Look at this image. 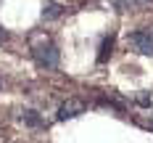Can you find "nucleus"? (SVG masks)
Wrapping results in <instances>:
<instances>
[{
	"label": "nucleus",
	"mask_w": 153,
	"mask_h": 143,
	"mask_svg": "<svg viewBox=\"0 0 153 143\" xmlns=\"http://www.w3.org/2000/svg\"><path fill=\"white\" fill-rule=\"evenodd\" d=\"M5 40H8V32H5L3 27H0V43H5Z\"/></svg>",
	"instance_id": "obj_9"
},
{
	"label": "nucleus",
	"mask_w": 153,
	"mask_h": 143,
	"mask_svg": "<svg viewBox=\"0 0 153 143\" xmlns=\"http://www.w3.org/2000/svg\"><path fill=\"white\" fill-rule=\"evenodd\" d=\"M148 127H151V130H153V114H151V117H148Z\"/></svg>",
	"instance_id": "obj_10"
},
{
	"label": "nucleus",
	"mask_w": 153,
	"mask_h": 143,
	"mask_svg": "<svg viewBox=\"0 0 153 143\" xmlns=\"http://www.w3.org/2000/svg\"><path fill=\"white\" fill-rule=\"evenodd\" d=\"M21 119H24V125H29V127H42L45 125V119L40 117V111H34V109H24L21 111Z\"/></svg>",
	"instance_id": "obj_6"
},
{
	"label": "nucleus",
	"mask_w": 153,
	"mask_h": 143,
	"mask_svg": "<svg viewBox=\"0 0 153 143\" xmlns=\"http://www.w3.org/2000/svg\"><path fill=\"white\" fill-rule=\"evenodd\" d=\"M85 111V101H79V98H69V101H63L58 111H56V119L58 122H66V119H74Z\"/></svg>",
	"instance_id": "obj_3"
},
{
	"label": "nucleus",
	"mask_w": 153,
	"mask_h": 143,
	"mask_svg": "<svg viewBox=\"0 0 153 143\" xmlns=\"http://www.w3.org/2000/svg\"><path fill=\"white\" fill-rule=\"evenodd\" d=\"M63 13V5L61 3H56V0H45V5H42V19H58Z\"/></svg>",
	"instance_id": "obj_5"
},
{
	"label": "nucleus",
	"mask_w": 153,
	"mask_h": 143,
	"mask_svg": "<svg viewBox=\"0 0 153 143\" xmlns=\"http://www.w3.org/2000/svg\"><path fill=\"white\" fill-rule=\"evenodd\" d=\"M153 0H116V11H143V8H148Z\"/></svg>",
	"instance_id": "obj_4"
},
{
	"label": "nucleus",
	"mask_w": 153,
	"mask_h": 143,
	"mask_svg": "<svg viewBox=\"0 0 153 143\" xmlns=\"http://www.w3.org/2000/svg\"><path fill=\"white\" fill-rule=\"evenodd\" d=\"M135 101H137V106H143V109H148V106H151V95H148V93H140Z\"/></svg>",
	"instance_id": "obj_8"
},
{
	"label": "nucleus",
	"mask_w": 153,
	"mask_h": 143,
	"mask_svg": "<svg viewBox=\"0 0 153 143\" xmlns=\"http://www.w3.org/2000/svg\"><path fill=\"white\" fill-rule=\"evenodd\" d=\"M32 56L40 69H58L61 64V50L53 45V43H40V45L32 48Z\"/></svg>",
	"instance_id": "obj_1"
},
{
	"label": "nucleus",
	"mask_w": 153,
	"mask_h": 143,
	"mask_svg": "<svg viewBox=\"0 0 153 143\" xmlns=\"http://www.w3.org/2000/svg\"><path fill=\"white\" fill-rule=\"evenodd\" d=\"M127 43H129L132 50L140 53V56H153V32H151V29H137V32H132V34L127 37Z\"/></svg>",
	"instance_id": "obj_2"
},
{
	"label": "nucleus",
	"mask_w": 153,
	"mask_h": 143,
	"mask_svg": "<svg viewBox=\"0 0 153 143\" xmlns=\"http://www.w3.org/2000/svg\"><path fill=\"white\" fill-rule=\"evenodd\" d=\"M0 85H3V82H0Z\"/></svg>",
	"instance_id": "obj_11"
},
{
	"label": "nucleus",
	"mask_w": 153,
	"mask_h": 143,
	"mask_svg": "<svg viewBox=\"0 0 153 143\" xmlns=\"http://www.w3.org/2000/svg\"><path fill=\"white\" fill-rule=\"evenodd\" d=\"M114 34H108V37H103V43H100V50H98V64H106V58L111 56V50H114Z\"/></svg>",
	"instance_id": "obj_7"
}]
</instances>
